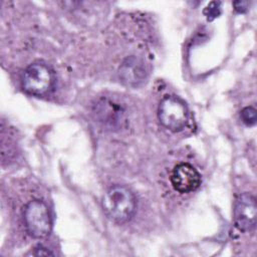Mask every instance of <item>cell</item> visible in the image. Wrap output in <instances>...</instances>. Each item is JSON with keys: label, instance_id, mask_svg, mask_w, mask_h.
<instances>
[{"label": "cell", "instance_id": "obj_1", "mask_svg": "<svg viewBox=\"0 0 257 257\" xmlns=\"http://www.w3.org/2000/svg\"><path fill=\"white\" fill-rule=\"evenodd\" d=\"M104 213L113 221L123 223L130 220L135 214L137 201L134 194L123 186L109 188L101 201Z\"/></svg>", "mask_w": 257, "mask_h": 257}, {"label": "cell", "instance_id": "obj_2", "mask_svg": "<svg viewBox=\"0 0 257 257\" xmlns=\"http://www.w3.org/2000/svg\"><path fill=\"white\" fill-rule=\"evenodd\" d=\"M158 115L165 127L173 132H179L186 126L189 112L186 103L181 98L167 95L160 102Z\"/></svg>", "mask_w": 257, "mask_h": 257}, {"label": "cell", "instance_id": "obj_3", "mask_svg": "<svg viewBox=\"0 0 257 257\" xmlns=\"http://www.w3.org/2000/svg\"><path fill=\"white\" fill-rule=\"evenodd\" d=\"M24 223L32 237L47 236L51 229V219L46 204L40 200L30 201L24 209Z\"/></svg>", "mask_w": 257, "mask_h": 257}, {"label": "cell", "instance_id": "obj_4", "mask_svg": "<svg viewBox=\"0 0 257 257\" xmlns=\"http://www.w3.org/2000/svg\"><path fill=\"white\" fill-rule=\"evenodd\" d=\"M52 84V74L48 67L36 62L30 64L23 73L22 86L30 94L40 95L49 90Z\"/></svg>", "mask_w": 257, "mask_h": 257}, {"label": "cell", "instance_id": "obj_5", "mask_svg": "<svg viewBox=\"0 0 257 257\" xmlns=\"http://www.w3.org/2000/svg\"><path fill=\"white\" fill-rule=\"evenodd\" d=\"M257 206L255 198L244 193L240 195L234 205V222L236 227L244 232L251 231L256 225Z\"/></svg>", "mask_w": 257, "mask_h": 257}, {"label": "cell", "instance_id": "obj_6", "mask_svg": "<svg viewBox=\"0 0 257 257\" xmlns=\"http://www.w3.org/2000/svg\"><path fill=\"white\" fill-rule=\"evenodd\" d=\"M171 182L176 191L185 194L198 189L201 184V176L191 164L181 163L174 168Z\"/></svg>", "mask_w": 257, "mask_h": 257}, {"label": "cell", "instance_id": "obj_7", "mask_svg": "<svg viewBox=\"0 0 257 257\" xmlns=\"http://www.w3.org/2000/svg\"><path fill=\"white\" fill-rule=\"evenodd\" d=\"M119 74L127 84H138L145 77V69L136 57L126 58L119 68Z\"/></svg>", "mask_w": 257, "mask_h": 257}, {"label": "cell", "instance_id": "obj_8", "mask_svg": "<svg viewBox=\"0 0 257 257\" xmlns=\"http://www.w3.org/2000/svg\"><path fill=\"white\" fill-rule=\"evenodd\" d=\"M240 117L246 125H254L257 120L256 109L253 106H246L241 110Z\"/></svg>", "mask_w": 257, "mask_h": 257}, {"label": "cell", "instance_id": "obj_9", "mask_svg": "<svg viewBox=\"0 0 257 257\" xmlns=\"http://www.w3.org/2000/svg\"><path fill=\"white\" fill-rule=\"evenodd\" d=\"M221 14V2L212 1L204 9V15L209 21H212Z\"/></svg>", "mask_w": 257, "mask_h": 257}, {"label": "cell", "instance_id": "obj_10", "mask_svg": "<svg viewBox=\"0 0 257 257\" xmlns=\"http://www.w3.org/2000/svg\"><path fill=\"white\" fill-rule=\"evenodd\" d=\"M248 5H249L248 1H235V2H233V6H234L235 10L237 12H240V13L245 12L248 8Z\"/></svg>", "mask_w": 257, "mask_h": 257}, {"label": "cell", "instance_id": "obj_11", "mask_svg": "<svg viewBox=\"0 0 257 257\" xmlns=\"http://www.w3.org/2000/svg\"><path fill=\"white\" fill-rule=\"evenodd\" d=\"M33 255H36V256H41V255H54L50 250H48L47 248L41 246V245H38L36 248H34V252H33Z\"/></svg>", "mask_w": 257, "mask_h": 257}]
</instances>
